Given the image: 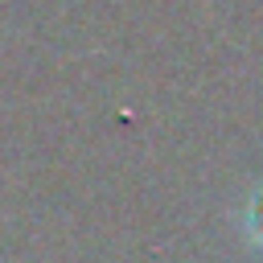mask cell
Masks as SVG:
<instances>
[{
  "mask_svg": "<svg viewBox=\"0 0 263 263\" xmlns=\"http://www.w3.org/2000/svg\"><path fill=\"white\" fill-rule=\"evenodd\" d=\"M247 234L263 251V189H255V197L247 201Z\"/></svg>",
  "mask_w": 263,
  "mask_h": 263,
  "instance_id": "6da1fadb",
  "label": "cell"
}]
</instances>
